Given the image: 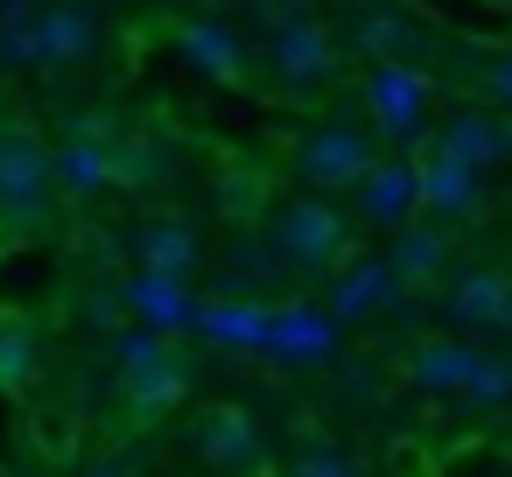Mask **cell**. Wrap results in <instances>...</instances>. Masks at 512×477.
Segmentation results:
<instances>
[{"mask_svg": "<svg viewBox=\"0 0 512 477\" xmlns=\"http://www.w3.org/2000/svg\"><path fill=\"white\" fill-rule=\"evenodd\" d=\"M120 386H127L134 421H148V414L176 407V400H183V386H190L183 351H176V344H162V337H134V344L120 351Z\"/></svg>", "mask_w": 512, "mask_h": 477, "instance_id": "obj_7", "label": "cell"}, {"mask_svg": "<svg viewBox=\"0 0 512 477\" xmlns=\"http://www.w3.org/2000/svg\"><path fill=\"white\" fill-rule=\"evenodd\" d=\"M456 400H470V407H484V414H505V407H512V351H477Z\"/></svg>", "mask_w": 512, "mask_h": 477, "instance_id": "obj_19", "label": "cell"}, {"mask_svg": "<svg viewBox=\"0 0 512 477\" xmlns=\"http://www.w3.org/2000/svg\"><path fill=\"white\" fill-rule=\"evenodd\" d=\"M337 29H344L351 57H372V64L414 57V43H421V22H414L407 8H386V0H358V8H351Z\"/></svg>", "mask_w": 512, "mask_h": 477, "instance_id": "obj_13", "label": "cell"}, {"mask_svg": "<svg viewBox=\"0 0 512 477\" xmlns=\"http://www.w3.org/2000/svg\"><path fill=\"white\" fill-rule=\"evenodd\" d=\"M505 162H512V113H505Z\"/></svg>", "mask_w": 512, "mask_h": 477, "instance_id": "obj_24", "label": "cell"}, {"mask_svg": "<svg viewBox=\"0 0 512 477\" xmlns=\"http://www.w3.org/2000/svg\"><path fill=\"white\" fill-rule=\"evenodd\" d=\"M442 316H449V330H505L512 274L505 267H456L442 281Z\"/></svg>", "mask_w": 512, "mask_h": 477, "instance_id": "obj_10", "label": "cell"}, {"mask_svg": "<svg viewBox=\"0 0 512 477\" xmlns=\"http://www.w3.org/2000/svg\"><path fill=\"white\" fill-rule=\"evenodd\" d=\"M183 442H190V463H211V470H267V463H274L260 414L239 407V400L204 407V414L183 428Z\"/></svg>", "mask_w": 512, "mask_h": 477, "instance_id": "obj_5", "label": "cell"}, {"mask_svg": "<svg viewBox=\"0 0 512 477\" xmlns=\"http://www.w3.org/2000/svg\"><path fill=\"white\" fill-rule=\"evenodd\" d=\"M281 463H288V470H358V449H344V442H330V435H323V442L288 449Z\"/></svg>", "mask_w": 512, "mask_h": 477, "instance_id": "obj_23", "label": "cell"}, {"mask_svg": "<svg viewBox=\"0 0 512 477\" xmlns=\"http://www.w3.org/2000/svg\"><path fill=\"white\" fill-rule=\"evenodd\" d=\"M92 50H99V8H92V0H57V8L36 22V57L50 71L85 64Z\"/></svg>", "mask_w": 512, "mask_h": 477, "instance_id": "obj_15", "label": "cell"}, {"mask_svg": "<svg viewBox=\"0 0 512 477\" xmlns=\"http://www.w3.org/2000/svg\"><path fill=\"white\" fill-rule=\"evenodd\" d=\"M134 260H141V267H155V274H183V267L197 260V225H190V218H176V211L141 218V225H134Z\"/></svg>", "mask_w": 512, "mask_h": 477, "instance_id": "obj_17", "label": "cell"}, {"mask_svg": "<svg viewBox=\"0 0 512 477\" xmlns=\"http://www.w3.org/2000/svg\"><path fill=\"white\" fill-rule=\"evenodd\" d=\"M505 337H512V316H505Z\"/></svg>", "mask_w": 512, "mask_h": 477, "instance_id": "obj_25", "label": "cell"}, {"mask_svg": "<svg viewBox=\"0 0 512 477\" xmlns=\"http://www.w3.org/2000/svg\"><path fill=\"white\" fill-rule=\"evenodd\" d=\"M463 85H470V99H484V106L512 113V43H505V50H484V57L463 71Z\"/></svg>", "mask_w": 512, "mask_h": 477, "instance_id": "obj_21", "label": "cell"}, {"mask_svg": "<svg viewBox=\"0 0 512 477\" xmlns=\"http://www.w3.org/2000/svg\"><path fill=\"white\" fill-rule=\"evenodd\" d=\"M43 372V337L22 316H0V393H22Z\"/></svg>", "mask_w": 512, "mask_h": 477, "instance_id": "obj_18", "label": "cell"}, {"mask_svg": "<svg viewBox=\"0 0 512 477\" xmlns=\"http://www.w3.org/2000/svg\"><path fill=\"white\" fill-rule=\"evenodd\" d=\"M407 288H400V274L386 267V253L379 260H344L337 274H330V309H337V323H365L372 309H386V302H400Z\"/></svg>", "mask_w": 512, "mask_h": 477, "instance_id": "obj_14", "label": "cell"}, {"mask_svg": "<svg viewBox=\"0 0 512 477\" xmlns=\"http://www.w3.org/2000/svg\"><path fill=\"white\" fill-rule=\"evenodd\" d=\"M71 211L57 148L29 120H0V246H29L50 239Z\"/></svg>", "mask_w": 512, "mask_h": 477, "instance_id": "obj_1", "label": "cell"}, {"mask_svg": "<svg viewBox=\"0 0 512 477\" xmlns=\"http://www.w3.org/2000/svg\"><path fill=\"white\" fill-rule=\"evenodd\" d=\"M421 148L456 155V162H470V169H498V162H505V113H491L484 99H477V106H456V113L435 120V134H428Z\"/></svg>", "mask_w": 512, "mask_h": 477, "instance_id": "obj_11", "label": "cell"}, {"mask_svg": "<svg viewBox=\"0 0 512 477\" xmlns=\"http://www.w3.org/2000/svg\"><path fill=\"white\" fill-rule=\"evenodd\" d=\"M183 50H190V57L204 64V71H218V78H232V85L246 78V57H239V36H232L225 22H190V29H183Z\"/></svg>", "mask_w": 512, "mask_h": 477, "instance_id": "obj_20", "label": "cell"}, {"mask_svg": "<svg viewBox=\"0 0 512 477\" xmlns=\"http://www.w3.org/2000/svg\"><path fill=\"white\" fill-rule=\"evenodd\" d=\"M260 232H267L274 267L295 274V281H330V274L358 253V225L330 204V190H295V197H281V204L260 218Z\"/></svg>", "mask_w": 512, "mask_h": 477, "instance_id": "obj_2", "label": "cell"}, {"mask_svg": "<svg viewBox=\"0 0 512 477\" xmlns=\"http://www.w3.org/2000/svg\"><path fill=\"white\" fill-rule=\"evenodd\" d=\"M421 211H435V218H449V225L484 218V169L421 148Z\"/></svg>", "mask_w": 512, "mask_h": 477, "instance_id": "obj_12", "label": "cell"}, {"mask_svg": "<svg viewBox=\"0 0 512 477\" xmlns=\"http://www.w3.org/2000/svg\"><path fill=\"white\" fill-rule=\"evenodd\" d=\"M386 267L400 274L407 295H435L456 274V225L435 218V211H414L407 225L386 232Z\"/></svg>", "mask_w": 512, "mask_h": 477, "instance_id": "obj_6", "label": "cell"}, {"mask_svg": "<svg viewBox=\"0 0 512 477\" xmlns=\"http://www.w3.org/2000/svg\"><path fill=\"white\" fill-rule=\"evenodd\" d=\"M358 197V225H407L421 211V155H400V148H379V162L365 169V183L351 190Z\"/></svg>", "mask_w": 512, "mask_h": 477, "instance_id": "obj_8", "label": "cell"}, {"mask_svg": "<svg viewBox=\"0 0 512 477\" xmlns=\"http://www.w3.org/2000/svg\"><path fill=\"white\" fill-rule=\"evenodd\" d=\"M218 211H225V218H267V176L232 169V176L218 183Z\"/></svg>", "mask_w": 512, "mask_h": 477, "instance_id": "obj_22", "label": "cell"}, {"mask_svg": "<svg viewBox=\"0 0 512 477\" xmlns=\"http://www.w3.org/2000/svg\"><path fill=\"white\" fill-rule=\"evenodd\" d=\"M470 358H477V344H463V330L421 337V344L407 351V386H414V393H463Z\"/></svg>", "mask_w": 512, "mask_h": 477, "instance_id": "obj_16", "label": "cell"}, {"mask_svg": "<svg viewBox=\"0 0 512 477\" xmlns=\"http://www.w3.org/2000/svg\"><path fill=\"white\" fill-rule=\"evenodd\" d=\"M386 134L365 127V120H309L295 141H288V169L302 190H330V197H351L365 183V169L379 162Z\"/></svg>", "mask_w": 512, "mask_h": 477, "instance_id": "obj_4", "label": "cell"}, {"mask_svg": "<svg viewBox=\"0 0 512 477\" xmlns=\"http://www.w3.org/2000/svg\"><path fill=\"white\" fill-rule=\"evenodd\" d=\"M365 106H372V127H379L386 141H414L421 120H428V78H421L407 57H386V64L372 71Z\"/></svg>", "mask_w": 512, "mask_h": 477, "instance_id": "obj_9", "label": "cell"}, {"mask_svg": "<svg viewBox=\"0 0 512 477\" xmlns=\"http://www.w3.org/2000/svg\"><path fill=\"white\" fill-rule=\"evenodd\" d=\"M344 57H351V43L323 15H281V22H267V36H253L260 85H274V99H316L323 85H337Z\"/></svg>", "mask_w": 512, "mask_h": 477, "instance_id": "obj_3", "label": "cell"}]
</instances>
